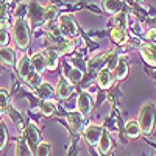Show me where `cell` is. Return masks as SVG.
<instances>
[{
  "instance_id": "3",
  "label": "cell",
  "mask_w": 156,
  "mask_h": 156,
  "mask_svg": "<svg viewBox=\"0 0 156 156\" xmlns=\"http://www.w3.org/2000/svg\"><path fill=\"white\" fill-rule=\"evenodd\" d=\"M23 139L28 144L31 153H34L37 145L41 144V134H39L37 128H36V125L33 122H30L27 126H25V129H23Z\"/></svg>"
},
{
  "instance_id": "29",
  "label": "cell",
  "mask_w": 156,
  "mask_h": 156,
  "mask_svg": "<svg viewBox=\"0 0 156 156\" xmlns=\"http://www.w3.org/2000/svg\"><path fill=\"white\" fill-rule=\"evenodd\" d=\"M126 14H123V12H119L115 17H114V23H115V28H122V30H125V27H126Z\"/></svg>"
},
{
  "instance_id": "12",
  "label": "cell",
  "mask_w": 156,
  "mask_h": 156,
  "mask_svg": "<svg viewBox=\"0 0 156 156\" xmlns=\"http://www.w3.org/2000/svg\"><path fill=\"white\" fill-rule=\"evenodd\" d=\"M56 94L59 98H66L72 94V84L67 78H59L58 81V87H56Z\"/></svg>"
},
{
  "instance_id": "1",
  "label": "cell",
  "mask_w": 156,
  "mask_h": 156,
  "mask_svg": "<svg viewBox=\"0 0 156 156\" xmlns=\"http://www.w3.org/2000/svg\"><path fill=\"white\" fill-rule=\"evenodd\" d=\"M154 120H156V109L151 103H145L144 106L140 108L139 111V126H140V131L150 134L151 129L154 126Z\"/></svg>"
},
{
  "instance_id": "4",
  "label": "cell",
  "mask_w": 156,
  "mask_h": 156,
  "mask_svg": "<svg viewBox=\"0 0 156 156\" xmlns=\"http://www.w3.org/2000/svg\"><path fill=\"white\" fill-rule=\"evenodd\" d=\"M58 28H59L61 34H62V36H66V37H75V36L78 34L76 23L73 22V19H72L69 14H62V16H59Z\"/></svg>"
},
{
  "instance_id": "8",
  "label": "cell",
  "mask_w": 156,
  "mask_h": 156,
  "mask_svg": "<svg viewBox=\"0 0 156 156\" xmlns=\"http://www.w3.org/2000/svg\"><path fill=\"white\" fill-rule=\"evenodd\" d=\"M67 122H69L70 128L73 129V131H76V133L84 131V128H86V125H84V115H81L80 112H70L67 115Z\"/></svg>"
},
{
  "instance_id": "15",
  "label": "cell",
  "mask_w": 156,
  "mask_h": 156,
  "mask_svg": "<svg viewBox=\"0 0 156 156\" xmlns=\"http://www.w3.org/2000/svg\"><path fill=\"white\" fill-rule=\"evenodd\" d=\"M0 62L5 66H12L14 64V51L8 47H0Z\"/></svg>"
},
{
  "instance_id": "18",
  "label": "cell",
  "mask_w": 156,
  "mask_h": 156,
  "mask_svg": "<svg viewBox=\"0 0 156 156\" xmlns=\"http://www.w3.org/2000/svg\"><path fill=\"white\" fill-rule=\"evenodd\" d=\"M115 72V76L119 78V80H123V78L128 75V62H126V58H119V62H117V66L114 69Z\"/></svg>"
},
{
  "instance_id": "35",
  "label": "cell",
  "mask_w": 156,
  "mask_h": 156,
  "mask_svg": "<svg viewBox=\"0 0 156 156\" xmlns=\"http://www.w3.org/2000/svg\"><path fill=\"white\" fill-rule=\"evenodd\" d=\"M2 112H3V111H2V108H0V117H2Z\"/></svg>"
},
{
  "instance_id": "11",
  "label": "cell",
  "mask_w": 156,
  "mask_h": 156,
  "mask_svg": "<svg viewBox=\"0 0 156 156\" xmlns=\"http://www.w3.org/2000/svg\"><path fill=\"white\" fill-rule=\"evenodd\" d=\"M140 53H142L144 59L150 64V66L156 67V48H153V45L142 44L140 45Z\"/></svg>"
},
{
  "instance_id": "9",
  "label": "cell",
  "mask_w": 156,
  "mask_h": 156,
  "mask_svg": "<svg viewBox=\"0 0 156 156\" xmlns=\"http://www.w3.org/2000/svg\"><path fill=\"white\" fill-rule=\"evenodd\" d=\"M44 55V59H45V67L48 70H55L58 67V61H59V55L58 51L53 50V48H47L42 51Z\"/></svg>"
},
{
  "instance_id": "30",
  "label": "cell",
  "mask_w": 156,
  "mask_h": 156,
  "mask_svg": "<svg viewBox=\"0 0 156 156\" xmlns=\"http://www.w3.org/2000/svg\"><path fill=\"white\" fill-rule=\"evenodd\" d=\"M9 103V94L6 89H0V108H6Z\"/></svg>"
},
{
  "instance_id": "16",
  "label": "cell",
  "mask_w": 156,
  "mask_h": 156,
  "mask_svg": "<svg viewBox=\"0 0 156 156\" xmlns=\"http://www.w3.org/2000/svg\"><path fill=\"white\" fill-rule=\"evenodd\" d=\"M30 59H31V64H33V69L37 73H42L47 69L45 67V59H44V55L42 53H34Z\"/></svg>"
},
{
  "instance_id": "34",
  "label": "cell",
  "mask_w": 156,
  "mask_h": 156,
  "mask_svg": "<svg viewBox=\"0 0 156 156\" xmlns=\"http://www.w3.org/2000/svg\"><path fill=\"white\" fill-rule=\"evenodd\" d=\"M147 39L151 41V42H156V28H153V30H150L147 33Z\"/></svg>"
},
{
  "instance_id": "31",
  "label": "cell",
  "mask_w": 156,
  "mask_h": 156,
  "mask_svg": "<svg viewBox=\"0 0 156 156\" xmlns=\"http://www.w3.org/2000/svg\"><path fill=\"white\" fill-rule=\"evenodd\" d=\"M6 139H8V133H6V126L3 123H0V150L6 145Z\"/></svg>"
},
{
  "instance_id": "25",
  "label": "cell",
  "mask_w": 156,
  "mask_h": 156,
  "mask_svg": "<svg viewBox=\"0 0 156 156\" xmlns=\"http://www.w3.org/2000/svg\"><path fill=\"white\" fill-rule=\"evenodd\" d=\"M103 8H105V11L111 12V14H119V11L122 8V3L120 2H114V0H106V2H103Z\"/></svg>"
},
{
  "instance_id": "6",
  "label": "cell",
  "mask_w": 156,
  "mask_h": 156,
  "mask_svg": "<svg viewBox=\"0 0 156 156\" xmlns=\"http://www.w3.org/2000/svg\"><path fill=\"white\" fill-rule=\"evenodd\" d=\"M101 133H103V128L98 126V125H94V123H90L84 128V137L87 140V144L89 145H95L98 144V140L101 137Z\"/></svg>"
},
{
  "instance_id": "10",
  "label": "cell",
  "mask_w": 156,
  "mask_h": 156,
  "mask_svg": "<svg viewBox=\"0 0 156 156\" xmlns=\"http://www.w3.org/2000/svg\"><path fill=\"white\" fill-rule=\"evenodd\" d=\"M97 83H98V86L103 87V89L111 87V84H112V73H111V70H109L108 67L101 69V70L98 72V75H97Z\"/></svg>"
},
{
  "instance_id": "13",
  "label": "cell",
  "mask_w": 156,
  "mask_h": 156,
  "mask_svg": "<svg viewBox=\"0 0 156 156\" xmlns=\"http://www.w3.org/2000/svg\"><path fill=\"white\" fill-rule=\"evenodd\" d=\"M27 12L30 14V19L33 22H41L44 19V8H41V5H37L36 2H31L28 5Z\"/></svg>"
},
{
  "instance_id": "14",
  "label": "cell",
  "mask_w": 156,
  "mask_h": 156,
  "mask_svg": "<svg viewBox=\"0 0 156 156\" xmlns=\"http://www.w3.org/2000/svg\"><path fill=\"white\" fill-rule=\"evenodd\" d=\"M111 147H112V142H111L109 133H108V131H103V133H101V137H100V140H98V151H100L101 154H105V153H108V151L111 150Z\"/></svg>"
},
{
  "instance_id": "33",
  "label": "cell",
  "mask_w": 156,
  "mask_h": 156,
  "mask_svg": "<svg viewBox=\"0 0 156 156\" xmlns=\"http://www.w3.org/2000/svg\"><path fill=\"white\" fill-rule=\"evenodd\" d=\"M8 44V31L0 28V47H6Z\"/></svg>"
},
{
  "instance_id": "5",
  "label": "cell",
  "mask_w": 156,
  "mask_h": 156,
  "mask_svg": "<svg viewBox=\"0 0 156 156\" xmlns=\"http://www.w3.org/2000/svg\"><path fill=\"white\" fill-rule=\"evenodd\" d=\"M92 106H94L92 97H90L89 92L83 90V92L76 97V108H78V112H80L81 115H87L90 111H92Z\"/></svg>"
},
{
  "instance_id": "26",
  "label": "cell",
  "mask_w": 156,
  "mask_h": 156,
  "mask_svg": "<svg viewBox=\"0 0 156 156\" xmlns=\"http://www.w3.org/2000/svg\"><path fill=\"white\" fill-rule=\"evenodd\" d=\"M81 78H83V72L80 69H76V67L70 69L69 73H67V80L70 81V84H78L81 81Z\"/></svg>"
},
{
  "instance_id": "22",
  "label": "cell",
  "mask_w": 156,
  "mask_h": 156,
  "mask_svg": "<svg viewBox=\"0 0 156 156\" xmlns=\"http://www.w3.org/2000/svg\"><path fill=\"white\" fill-rule=\"evenodd\" d=\"M39 109H41V112L44 115H51L56 111V105H55L53 100H44L41 105H39Z\"/></svg>"
},
{
  "instance_id": "17",
  "label": "cell",
  "mask_w": 156,
  "mask_h": 156,
  "mask_svg": "<svg viewBox=\"0 0 156 156\" xmlns=\"http://www.w3.org/2000/svg\"><path fill=\"white\" fill-rule=\"evenodd\" d=\"M31 154L33 153H31L28 144L25 142V139L19 137L17 142H16V153H14V156H31Z\"/></svg>"
},
{
  "instance_id": "20",
  "label": "cell",
  "mask_w": 156,
  "mask_h": 156,
  "mask_svg": "<svg viewBox=\"0 0 156 156\" xmlns=\"http://www.w3.org/2000/svg\"><path fill=\"white\" fill-rule=\"evenodd\" d=\"M6 111H8V115L11 117V120L14 122L16 125H17V128L20 129V131H23V129H25V126H27V125L23 123V119L20 117L19 111H17V109H14V108H11V106H8V109H6Z\"/></svg>"
},
{
  "instance_id": "21",
  "label": "cell",
  "mask_w": 156,
  "mask_h": 156,
  "mask_svg": "<svg viewBox=\"0 0 156 156\" xmlns=\"http://www.w3.org/2000/svg\"><path fill=\"white\" fill-rule=\"evenodd\" d=\"M111 37H112V41H114L115 44H125L126 39H128V34H126L125 30L115 28V27H114L112 31H111Z\"/></svg>"
},
{
  "instance_id": "7",
  "label": "cell",
  "mask_w": 156,
  "mask_h": 156,
  "mask_svg": "<svg viewBox=\"0 0 156 156\" xmlns=\"http://www.w3.org/2000/svg\"><path fill=\"white\" fill-rule=\"evenodd\" d=\"M17 72H19V75H20L22 80H27V78L34 72L33 64H31V59H30L27 55H23V56L19 59V62H17Z\"/></svg>"
},
{
  "instance_id": "24",
  "label": "cell",
  "mask_w": 156,
  "mask_h": 156,
  "mask_svg": "<svg viewBox=\"0 0 156 156\" xmlns=\"http://www.w3.org/2000/svg\"><path fill=\"white\" fill-rule=\"evenodd\" d=\"M75 48V42L73 41H61L58 44V55H66V53H70V51Z\"/></svg>"
},
{
  "instance_id": "19",
  "label": "cell",
  "mask_w": 156,
  "mask_h": 156,
  "mask_svg": "<svg viewBox=\"0 0 156 156\" xmlns=\"http://www.w3.org/2000/svg\"><path fill=\"white\" fill-rule=\"evenodd\" d=\"M36 92H37V95L41 97V98H44V100H50L51 97H53V87H51V84H48V83H42L41 86H39L37 89H36Z\"/></svg>"
},
{
  "instance_id": "32",
  "label": "cell",
  "mask_w": 156,
  "mask_h": 156,
  "mask_svg": "<svg viewBox=\"0 0 156 156\" xmlns=\"http://www.w3.org/2000/svg\"><path fill=\"white\" fill-rule=\"evenodd\" d=\"M117 62H119V56H117L115 53H111V55H108L106 66H108V69H109V70H114V69H115Z\"/></svg>"
},
{
  "instance_id": "23",
  "label": "cell",
  "mask_w": 156,
  "mask_h": 156,
  "mask_svg": "<svg viewBox=\"0 0 156 156\" xmlns=\"http://www.w3.org/2000/svg\"><path fill=\"white\" fill-rule=\"evenodd\" d=\"M125 131H126V134L129 136V137H137L142 131H140V126H139V123L137 122H128L126 125H125Z\"/></svg>"
},
{
  "instance_id": "2",
  "label": "cell",
  "mask_w": 156,
  "mask_h": 156,
  "mask_svg": "<svg viewBox=\"0 0 156 156\" xmlns=\"http://www.w3.org/2000/svg\"><path fill=\"white\" fill-rule=\"evenodd\" d=\"M12 37L14 42L20 48H27L30 42V30H28V22L25 19H16L12 22Z\"/></svg>"
},
{
  "instance_id": "28",
  "label": "cell",
  "mask_w": 156,
  "mask_h": 156,
  "mask_svg": "<svg viewBox=\"0 0 156 156\" xmlns=\"http://www.w3.org/2000/svg\"><path fill=\"white\" fill-rule=\"evenodd\" d=\"M48 153H50V145L47 144V142H41L33 154L34 156H48Z\"/></svg>"
},
{
  "instance_id": "27",
  "label": "cell",
  "mask_w": 156,
  "mask_h": 156,
  "mask_svg": "<svg viewBox=\"0 0 156 156\" xmlns=\"http://www.w3.org/2000/svg\"><path fill=\"white\" fill-rule=\"evenodd\" d=\"M56 14H58V11H56V8L55 6H47V8H44V19L47 20V22H53L55 20V17H56Z\"/></svg>"
}]
</instances>
